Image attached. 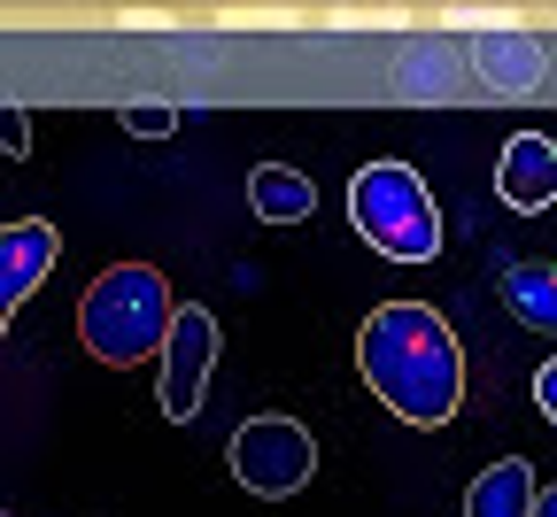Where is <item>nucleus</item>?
<instances>
[{
	"instance_id": "9",
	"label": "nucleus",
	"mask_w": 557,
	"mask_h": 517,
	"mask_svg": "<svg viewBox=\"0 0 557 517\" xmlns=\"http://www.w3.org/2000/svg\"><path fill=\"white\" fill-rule=\"evenodd\" d=\"M534 464L527 456H504V464H487L472 487H465V517H534Z\"/></svg>"
},
{
	"instance_id": "13",
	"label": "nucleus",
	"mask_w": 557,
	"mask_h": 517,
	"mask_svg": "<svg viewBox=\"0 0 557 517\" xmlns=\"http://www.w3.org/2000/svg\"><path fill=\"white\" fill-rule=\"evenodd\" d=\"M116 124H124L132 139H171V131H178V109H171V101H124Z\"/></svg>"
},
{
	"instance_id": "5",
	"label": "nucleus",
	"mask_w": 557,
	"mask_h": 517,
	"mask_svg": "<svg viewBox=\"0 0 557 517\" xmlns=\"http://www.w3.org/2000/svg\"><path fill=\"white\" fill-rule=\"evenodd\" d=\"M218 317H209L201 302H178L171 310V332H163V348H156V394H163V417L171 425H186V417H201V387H209V371H218Z\"/></svg>"
},
{
	"instance_id": "6",
	"label": "nucleus",
	"mask_w": 557,
	"mask_h": 517,
	"mask_svg": "<svg viewBox=\"0 0 557 517\" xmlns=\"http://www.w3.org/2000/svg\"><path fill=\"white\" fill-rule=\"evenodd\" d=\"M465 70H472L496 101H527V93L549 78V54H542V39H527V31H480V39L465 47Z\"/></svg>"
},
{
	"instance_id": "11",
	"label": "nucleus",
	"mask_w": 557,
	"mask_h": 517,
	"mask_svg": "<svg viewBox=\"0 0 557 517\" xmlns=\"http://www.w3.org/2000/svg\"><path fill=\"white\" fill-rule=\"evenodd\" d=\"M248 209L263 216V225H302V216H318V186L287 163H263L248 178Z\"/></svg>"
},
{
	"instance_id": "3",
	"label": "nucleus",
	"mask_w": 557,
	"mask_h": 517,
	"mask_svg": "<svg viewBox=\"0 0 557 517\" xmlns=\"http://www.w3.org/2000/svg\"><path fill=\"white\" fill-rule=\"evenodd\" d=\"M348 216L387 263H434L442 255V209L410 163H364L348 178Z\"/></svg>"
},
{
	"instance_id": "15",
	"label": "nucleus",
	"mask_w": 557,
	"mask_h": 517,
	"mask_svg": "<svg viewBox=\"0 0 557 517\" xmlns=\"http://www.w3.org/2000/svg\"><path fill=\"white\" fill-rule=\"evenodd\" d=\"M534 402H542V417L557 425V355L542 363V371H534Z\"/></svg>"
},
{
	"instance_id": "7",
	"label": "nucleus",
	"mask_w": 557,
	"mask_h": 517,
	"mask_svg": "<svg viewBox=\"0 0 557 517\" xmlns=\"http://www.w3.org/2000/svg\"><path fill=\"white\" fill-rule=\"evenodd\" d=\"M54 255H62V232L39 225V216H32V225H0V332H9L24 293H39V278L54 270Z\"/></svg>"
},
{
	"instance_id": "8",
	"label": "nucleus",
	"mask_w": 557,
	"mask_h": 517,
	"mask_svg": "<svg viewBox=\"0 0 557 517\" xmlns=\"http://www.w3.org/2000/svg\"><path fill=\"white\" fill-rule=\"evenodd\" d=\"M496 193H504V209H519V216L549 209V201H557V139L519 131V139L504 147V163H496Z\"/></svg>"
},
{
	"instance_id": "2",
	"label": "nucleus",
	"mask_w": 557,
	"mask_h": 517,
	"mask_svg": "<svg viewBox=\"0 0 557 517\" xmlns=\"http://www.w3.org/2000/svg\"><path fill=\"white\" fill-rule=\"evenodd\" d=\"M171 278L156 263H109L86 302H78V340L94 348V363H109V371H124V363H148L171 332Z\"/></svg>"
},
{
	"instance_id": "1",
	"label": "nucleus",
	"mask_w": 557,
	"mask_h": 517,
	"mask_svg": "<svg viewBox=\"0 0 557 517\" xmlns=\"http://www.w3.org/2000/svg\"><path fill=\"white\" fill-rule=\"evenodd\" d=\"M357 371L418 432H434L465 409V348H457L449 317L426 302H380L357 332Z\"/></svg>"
},
{
	"instance_id": "16",
	"label": "nucleus",
	"mask_w": 557,
	"mask_h": 517,
	"mask_svg": "<svg viewBox=\"0 0 557 517\" xmlns=\"http://www.w3.org/2000/svg\"><path fill=\"white\" fill-rule=\"evenodd\" d=\"M534 517H557V487H534Z\"/></svg>"
},
{
	"instance_id": "14",
	"label": "nucleus",
	"mask_w": 557,
	"mask_h": 517,
	"mask_svg": "<svg viewBox=\"0 0 557 517\" xmlns=\"http://www.w3.org/2000/svg\"><path fill=\"white\" fill-rule=\"evenodd\" d=\"M0 155H32V124H24L9 101H0Z\"/></svg>"
},
{
	"instance_id": "17",
	"label": "nucleus",
	"mask_w": 557,
	"mask_h": 517,
	"mask_svg": "<svg viewBox=\"0 0 557 517\" xmlns=\"http://www.w3.org/2000/svg\"><path fill=\"white\" fill-rule=\"evenodd\" d=\"M0 517H9V509H0Z\"/></svg>"
},
{
	"instance_id": "10",
	"label": "nucleus",
	"mask_w": 557,
	"mask_h": 517,
	"mask_svg": "<svg viewBox=\"0 0 557 517\" xmlns=\"http://www.w3.org/2000/svg\"><path fill=\"white\" fill-rule=\"evenodd\" d=\"M504 310L527 325V332H557V263H504Z\"/></svg>"
},
{
	"instance_id": "4",
	"label": "nucleus",
	"mask_w": 557,
	"mask_h": 517,
	"mask_svg": "<svg viewBox=\"0 0 557 517\" xmlns=\"http://www.w3.org/2000/svg\"><path fill=\"white\" fill-rule=\"evenodd\" d=\"M310 471H318L310 425H295V417H248V425L233 432V479H240L248 494L287 502V494L310 487Z\"/></svg>"
},
{
	"instance_id": "12",
	"label": "nucleus",
	"mask_w": 557,
	"mask_h": 517,
	"mask_svg": "<svg viewBox=\"0 0 557 517\" xmlns=\"http://www.w3.org/2000/svg\"><path fill=\"white\" fill-rule=\"evenodd\" d=\"M449 86H457V54H449L442 39H426V47L403 54V93H410V101H442Z\"/></svg>"
}]
</instances>
